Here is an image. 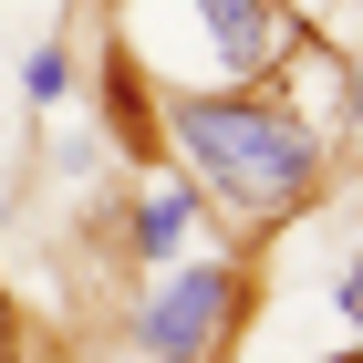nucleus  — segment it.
Instances as JSON below:
<instances>
[{
	"label": "nucleus",
	"instance_id": "1",
	"mask_svg": "<svg viewBox=\"0 0 363 363\" xmlns=\"http://www.w3.org/2000/svg\"><path fill=\"white\" fill-rule=\"evenodd\" d=\"M167 125L187 145V167L208 177V197H228L239 218L301 208L311 177H322V135L291 104H270L259 84H239V94H167Z\"/></svg>",
	"mask_w": 363,
	"mask_h": 363
},
{
	"label": "nucleus",
	"instance_id": "2",
	"mask_svg": "<svg viewBox=\"0 0 363 363\" xmlns=\"http://www.w3.org/2000/svg\"><path fill=\"white\" fill-rule=\"evenodd\" d=\"M114 31L177 94H239L259 73H280V52H291L280 0H114Z\"/></svg>",
	"mask_w": 363,
	"mask_h": 363
},
{
	"label": "nucleus",
	"instance_id": "3",
	"mask_svg": "<svg viewBox=\"0 0 363 363\" xmlns=\"http://www.w3.org/2000/svg\"><path fill=\"white\" fill-rule=\"evenodd\" d=\"M239 322V270L228 259H187V270L156 280V301H135V342L156 363H208Z\"/></svg>",
	"mask_w": 363,
	"mask_h": 363
},
{
	"label": "nucleus",
	"instance_id": "4",
	"mask_svg": "<svg viewBox=\"0 0 363 363\" xmlns=\"http://www.w3.org/2000/svg\"><path fill=\"white\" fill-rule=\"evenodd\" d=\"M187 218H197V197H187V187H156V197L135 208V250H145V259H177V250H187Z\"/></svg>",
	"mask_w": 363,
	"mask_h": 363
},
{
	"label": "nucleus",
	"instance_id": "5",
	"mask_svg": "<svg viewBox=\"0 0 363 363\" xmlns=\"http://www.w3.org/2000/svg\"><path fill=\"white\" fill-rule=\"evenodd\" d=\"M73 94V62H62V42H31L21 52V104H62Z\"/></svg>",
	"mask_w": 363,
	"mask_h": 363
},
{
	"label": "nucleus",
	"instance_id": "6",
	"mask_svg": "<svg viewBox=\"0 0 363 363\" xmlns=\"http://www.w3.org/2000/svg\"><path fill=\"white\" fill-rule=\"evenodd\" d=\"M333 311H342V322H363V259H353V270L333 280Z\"/></svg>",
	"mask_w": 363,
	"mask_h": 363
},
{
	"label": "nucleus",
	"instance_id": "7",
	"mask_svg": "<svg viewBox=\"0 0 363 363\" xmlns=\"http://www.w3.org/2000/svg\"><path fill=\"white\" fill-rule=\"evenodd\" d=\"M342 94H353V125H363V42H353V84H342Z\"/></svg>",
	"mask_w": 363,
	"mask_h": 363
},
{
	"label": "nucleus",
	"instance_id": "8",
	"mask_svg": "<svg viewBox=\"0 0 363 363\" xmlns=\"http://www.w3.org/2000/svg\"><path fill=\"white\" fill-rule=\"evenodd\" d=\"M0 363H11V301H0Z\"/></svg>",
	"mask_w": 363,
	"mask_h": 363
},
{
	"label": "nucleus",
	"instance_id": "9",
	"mask_svg": "<svg viewBox=\"0 0 363 363\" xmlns=\"http://www.w3.org/2000/svg\"><path fill=\"white\" fill-rule=\"evenodd\" d=\"M342 363H363V353H342Z\"/></svg>",
	"mask_w": 363,
	"mask_h": 363
}]
</instances>
